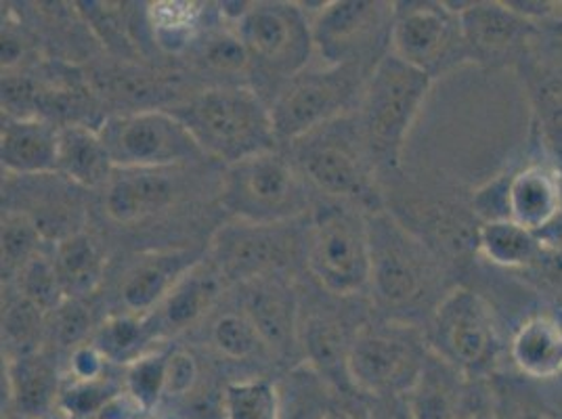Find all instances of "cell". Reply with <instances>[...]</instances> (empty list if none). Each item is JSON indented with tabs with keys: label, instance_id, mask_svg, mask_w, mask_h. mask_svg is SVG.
<instances>
[{
	"label": "cell",
	"instance_id": "1",
	"mask_svg": "<svg viewBox=\"0 0 562 419\" xmlns=\"http://www.w3.org/2000/svg\"><path fill=\"white\" fill-rule=\"evenodd\" d=\"M368 220L370 235V292L386 313H418L437 308L443 290V264L420 237L395 216L374 210Z\"/></svg>",
	"mask_w": 562,
	"mask_h": 419
},
{
	"label": "cell",
	"instance_id": "2",
	"mask_svg": "<svg viewBox=\"0 0 562 419\" xmlns=\"http://www.w3.org/2000/svg\"><path fill=\"white\" fill-rule=\"evenodd\" d=\"M206 158L232 163L276 149L278 135L267 105L246 87H214L170 110Z\"/></svg>",
	"mask_w": 562,
	"mask_h": 419
},
{
	"label": "cell",
	"instance_id": "3",
	"mask_svg": "<svg viewBox=\"0 0 562 419\" xmlns=\"http://www.w3.org/2000/svg\"><path fill=\"white\" fill-rule=\"evenodd\" d=\"M432 78L395 55L378 59L359 101L357 126L372 160L398 168L412 126L420 116Z\"/></svg>",
	"mask_w": 562,
	"mask_h": 419
},
{
	"label": "cell",
	"instance_id": "4",
	"mask_svg": "<svg viewBox=\"0 0 562 419\" xmlns=\"http://www.w3.org/2000/svg\"><path fill=\"white\" fill-rule=\"evenodd\" d=\"M426 347L464 377L492 380L502 338L490 301L470 287H451L430 315Z\"/></svg>",
	"mask_w": 562,
	"mask_h": 419
},
{
	"label": "cell",
	"instance_id": "5",
	"mask_svg": "<svg viewBox=\"0 0 562 419\" xmlns=\"http://www.w3.org/2000/svg\"><path fill=\"white\" fill-rule=\"evenodd\" d=\"M221 202L235 220L255 225H285L308 204L305 177L276 151L227 166Z\"/></svg>",
	"mask_w": 562,
	"mask_h": 419
},
{
	"label": "cell",
	"instance_id": "6",
	"mask_svg": "<svg viewBox=\"0 0 562 419\" xmlns=\"http://www.w3.org/2000/svg\"><path fill=\"white\" fill-rule=\"evenodd\" d=\"M306 264L328 294L349 298L370 287L368 220L342 204H329L313 214Z\"/></svg>",
	"mask_w": 562,
	"mask_h": 419
},
{
	"label": "cell",
	"instance_id": "7",
	"mask_svg": "<svg viewBox=\"0 0 562 419\" xmlns=\"http://www.w3.org/2000/svg\"><path fill=\"white\" fill-rule=\"evenodd\" d=\"M99 135L116 170H170L206 158L170 110L110 116Z\"/></svg>",
	"mask_w": 562,
	"mask_h": 419
},
{
	"label": "cell",
	"instance_id": "8",
	"mask_svg": "<svg viewBox=\"0 0 562 419\" xmlns=\"http://www.w3.org/2000/svg\"><path fill=\"white\" fill-rule=\"evenodd\" d=\"M426 342L407 324H370L352 336L349 377L361 395H405L420 372Z\"/></svg>",
	"mask_w": 562,
	"mask_h": 419
},
{
	"label": "cell",
	"instance_id": "9",
	"mask_svg": "<svg viewBox=\"0 0 562 419\" xmlns=\"http://www.w3.org/2000/svg\"><path fill=\"white\" fill-rule=\"evenodd\" d=\"M389 34L391 55L432 80L470 64L460 15L447 7L446 0L395 4Z\"/></svg>",
	"mask_w": 562,
	"mask_h": 419
},
{
	"label": "cell",
	"instance_id": "10",
	"mask_svg": "<svg viewBox=\"0 0 562 419\" xmlns=\"http://www.w3.org/2000/svg\"><path fill=\"white\" fill-rule=\"evenodd\" d=\"M366 151L359 126L342 116L296 140V168L308 183L328 195L374 200Z\"/></svg>",
	"mask_w": 562,
	"mask_h": 419
},
{
	"label": "cell",
	"instance_id": "11",
	"mask_svg": "<svg viewBox=\"0 0 562 419\" xmlns=\"http://www.w3.org/2000/svg\"><path fill=\"white\" fill-rule=\"evenodd\" d=\"M357 76V66H326L288 80L271 105L278 140L296 143L345 116L359 89Z\"/></svg>",
	"mask_w": 562,
	"mask_h": 419
},
{
	"label": "cell",
	"instance_id": "12",
	"mask_svg": "<svg viewBox=\"0 0 562 419\" xmlns=\"http://www.w3.org/2000/svg\"><path fill=\"white\" fill-rule=\"evenodd\" d=\"M234 30L252 61L285 80L303 73L315 50L311 22L299 2H250Z\"/></svg>",
	"mask_w": 562,
	"mask_h": 419
},
{
	"label": "cell",
	"instance_id": "13",
	"mask_svg": "<svg viewBox=\"0 0 562 419\" xmlns=\"http://www.w3.org/2000/svg\"><path fill=\"white\" fill-rule=\"evenodd\" d=\"M285 225H255L235 220L225 225L212 244V262L225 280L257 281L276 278L290 258L296 241Z\"/></svg>",
	"mask_w": 562,
	"mask_h": 419
},
{
	"label": "cell",
	"instance_id": "14",
	"mask_svg": "<svg viewBox=\"0 0 562 419\" xmlns=\"http://www.w3.org/2000/svg\"><path fill=\"white\" fill-rule=\"evenodd\" d=\"M470 64L502 68L529 59L539 27L510 11L504 0H470L460 15Z\"/></svg>",
	"mask_w": 562,
	"mask_h": 419
},
{
	"label": "cell",
	"instance_id": "15",
	"mask_svg": "<svg viewBox=\"0 0 562 419\" xmlns=\"http://www.w3.org/2000/svg\"><path fill=\"white\" fill-rule=\"evenodd\" d=\"M395 4L366 0H331L313 20L315 50L326 66H357V57L370 48L380 30L393 24Z\"/></svg>",
	"mask_w": 562,
	"mask_h": 419
},
{
	"label": "cell",
	"instance_id": "16",
	"mask_svg": "<svg viewBox=\"0 0 562 419\" xmlns=\"http://www.w3.org/2000/svg\"><path fill=\"white\" fill-rule=\"evenodd\" d=\"M506 220L531 234H550L562 223V168L554 160H529L506 174Z\"/></svg>",
	"mask_w": 562,
	"mask_h": 419
},
{
	"label": "cell",
	"instance_id": "17",
	"mask_svg": "<svg viewBox=\"0 0 562 419\" xmlns=\"http://www.w3.org/2000/svg\"><path fill=\"white\" fill-rule=\"evenodd\" d=\"M225 290V275L214 262L200 260L172 285L162 304L149 315L156 336L179 333L200 324L218 303Z\"/></svg>",
	"mask_w": 562,
	"mask_h": 419
},
{
	"label": "cell",
	"instance_id": "18",
	"mask_svg": "<svg viewBox=\"0 0 562 419\" xmlns=\"http://www.w3.org/2000/svg\"><path fill=\"white\" fill-rule=\"evenodd\" d=\"M59 131L45 117H2L0 162L11 177L57 174Z\"/></svg>",
	"mask_w": 562,
	"mask_h": 419
},
{
	"label": "cell",
	"instance_id": "19",
	"mask_svg": "<svg viewBox=\"0 0 562 419\" xmlns=\"http://www.w3.org/2000/svg\"><path fill=\"white\" fill-rule=\"evenodd\" d=\"M510 359L518 375L531 382L562 377V313H529L513 333Z\"/></svg>",
	"mask_w": 562,
	"mask_h": 419
},
{
	"label": "cell",
	"instance_id": "20",
	"mask_svg": "<svg viewBox=\"0 0 562 419\" xmlns=\"http://www.w3.org/2000/svg\"><path fill=\"white\" fill-rule=\"evenodd\" d=\"M189 250H168L156 252L151 257L137 260L117 290V301L122 304V313H131L137 317H149L172 290V285L181 280L189 269L200 262Z\"/></svg>",
	"mask_w": 562,
	"mask_h": 419
},
{
	"label": "cell",
	"instance_id": "21",
	"mask_svg": "<svg viewBox=\"0 0 562 419\" xmlns=\"http://www.w3.org/2000/svg\"><path fill=\"white\" fill-rule=\"evenodd\" d=\"M244 313L257 327L260 340L271 354L288 356L301 342L296 301L292 292L276 278L250 281Z\"/></svg>",
	"mask_w": 562,
	"mask_h": 419
},
{
	"label": "cell",
	"instance_id": "22",
	"mask_svg": "<svg viewBox=\"0 0 562 419\" xmlns=\"http://www.w3.org/2000/svg\"><path fill=\"white\" fill-rule=\"evenodd\" d=\"M177 186L166 170H116L105 185V212L120 225H133L172 206Z\"/></svg>",
	"mask_w": 562,
	"mask_h": 419
},
{
	"label": "cell",
	"instance_id": "23",
	"mask_svg": "<svg viewBox=\"0 0 562 419\" xmlns=\"http://www.w3.org/2000/svg\"><path fill=\"white\" fill-rule=\"evenodd\" d=\"M7 411L27 419H45L57 407L64 377L41 352L7 359Z\"/></svg>",
	"mask_w": 562,
	"mask_h": 419
},
{
	"label": "cell",
	"instance_id": "24",
	"mask_svg": "<svg viewBox=\"0 0 562 419\" xmlns=\"http://www.w3.org/2000/svg\"><path fill=\"white\" fill-rule=\"evenodd\" d=\"M469 386V377L428 349L420 372L405 393V400L416 419H456Z\"/></svg>",
	"mask_w": 562,
	"mask_h": 419
},
{
	"label": "cell",
	"instance_id": "25",
	"mask_svg": "<svg viewBox=\"0 0 562 419\" xmlns=\"http://www.w3.org/2000/svg\"><path fill=\"white\" fill-rule=\"evenodd\" d=\"M116 168L99 135V128L71 122L59 131L57 174L71 185L105 186Z\"/></svg>",
	"mask_w": 562,
	"mask_h": 419
},
{
	"label": "cell",
	"instance_id": "26",
	"mask_svg": "<svg viewBox=\"0 0 562 419\" xmlns=\"http://www.w3.org/2000/svg\"><path fill=\"white\" fill-rule=\"evenodd\" d=\"M476 254L497 269H536L546 254L541 237L513 220H490L479 225Z\"/></svg>",
	"mask_w": 562,
	"mask_h": 419
},
{
	"label": "cell",
	"instance_id": "27",
	"mask_svg": "<svg viewBox=\"0 0 562 419\" xmlns=\"http://www.w3.org/2000/svg\"><path fill=\"white\" fill-rule=\"evenodd\" d=\"M301 342L305 349L306 363L319 373L331 388L355 390L349 377V350L342 327L328 317H311L301 327Z\"/></svg>",
	"mask_w": 562,
	"mask_h": 419
},
{
	"label": "cell",
	"instance_id": "28",
	"mask_svg": "<svg viewBox=\"0 0 562 419\" xmlns=\"http://www.w3.org/2000/svg\"><path fill=\"white\" fill-rule=\"evenodd\" d=\"M53 260L66 298L85 301L101 285L105 275V258L97 244L82 231L55 241Z\"/></svg>",
	"mask_w": 562,
	"mask_h": 419
},
{
	"label": "cell",
	"instance_id": "29",
	"mask_svg": "<svg viewBox=\"0 0 562 419\" xmlns=\"http://www.w3.org/2000/svg\"><path fill=\"white\" fill-rule=\"evenodd\" d=\"M204 4L193 0H158L149 2L145 20L156 47L170 55L186 53L200 34Z\"/></svg>",
	"mask_w": 562,
	"mask_h": 419
},
{
	"label": "cell",
	"instance_id": "30",
	"mask_svg": "<svg viewBox=\"0 0 562 419\" xmlns=\"http://www.w3.org/2000/svg\"><path fill=\"white\" fill-rule=\"evenodd\" d=\"M278 395L280 419H326L336 405L331 386L308 363L283 375Z\"/></svg>",
	"mask_w": 562,
	"mask_h": 419
},
{
	"label": "cell",
	"instance_id": "31",
	"mask_svg": "<svg viewBox=\"0 0 562 419\" xmlns=\"http://www.w3.org/2000/svg\"><path fill=\"white\" fill-rule=\"evenodd\" d=\"M154 338L158 336L149 317L117 313L110 315L94 331L93 344L105 354L110 363H122L126 367L149 352L147 344Z\"/></svg>",
	"mask_w": 562,
	"mask_h": 419
},
{
	"label": "cell",
	"instance_id": "32",
	"mask_svg": "<svg viewBox=\"0 0 562 419\" xmlns=\"http://www.w3.org/2000/svg\"><path fill=\"white\" fill-rule=\"evenodd\" d=\"M38 225L20 210L2 214V283L18 280L25 264L43 250Z\"/></svg>",
	"mask_w": 562,
	"mask_h": 419
},
{
	"label": "cell",
	"instance_id": "33",
	"mask_svg": "<svg viewBox=\"0 0 562 419\" xmlns=\"http://www.w3.org/2000/svg\"><path fill=\"white\" fill-rule=\"evenodd\" d=\"M225 419H280L278 384L250 377L227 384L223 393Z\"/></svg>",
	"mask_w": 562,
	"mask_h": 419
},
{
	"label": "cell",
	"instance_id": "34",
	"mask_svg": "<svg viewBox=\"0 0 562 419\" xmlns=\"http://www.w3.org/2000/svg\"><path fill=\"white\" fill-rule=\"evenodd\" d=\"M47 315L20 294L2 310V342L9 359L38 352Z\"/></svg>",
	"mask_w": 562,
	"mask_h": 419
},
{
	"label": "cell",
	"instance_id": "35",
	"mask_svg": "<svg viewBox=\"0 0 562 419\" xmlns=\"http://www.w3.org/2000/svg\"><path fill=\"white\" fill-rule=\"evenodd\" d=\"M168 354L170 352L166 350H149L137 361L126 365L122 388L149 416L166 398Z\"/></svg>",
	"mask_w": 562,
	"mask_h": 419
},
{
	"label": "cell",
	"instance_id": "36",
	"mask_svg": "<svg viewBox=\"0 0 562 419\" xmlns=\"http://www.w3.org/2000/svg\"><path fill=\"white\" fill-rule=\"evenodd\" d=\"M211 342L221 356L237 363L269 352L258 336L257 327L244 310L218 315L211 327Z\"/></svg>",
	"mask_w": 562,
	"mask_h": 419
},
{
	"label": "cell",
	"instance_id": "37",
	"mask_svg": "<svg viewBox=\"0 0 562 419\" xmlns=\"http://www.w3.org/2000/svg\"><path fill=\"white\" fill-rule=\"evenodd\" d=\"M15 281L25 301L38 306L47 317L68 301L53 254H47L45 250H41L25 264Z\"/></svg>",
	"mask_w": 562,
	"mask_h": 419
},
{
	"label": "cell",
	"instance_id": "38",
	"mask_svg": "<svg viewBox=\"0 0 562 419\" xmlns=\"http://www.w3.org/2000/svg\"><path fill=\"white\" fill-rule=\"evenodd\" d=\"M206 68L221 73H244L252 64V55L235 30H223L206 38L200 48Z\"/></svg>",
	"mask_w": 562,
	"mask_h": 419
},
{
	"label": "cell",
	"instance_id": "39",
	"mask_svg": "<svg viewBox=\"0 0 562 419\" xmlns=\"http://www.w3.org/2000/svg\"><path fill=\"white\" fill-rule=\"evenodd\" d=\"M495 419H550L548 409L520 384L492 377Z\"/></svg>",
	"mask_w": 562,
	"mask_h": 419
},
{
	"label": "cell",
	"instance_id": "40",
	"mask_svg": "<svg viewBox=\"0 0 562 419\" xmlns=\"http://www.w3.org/2000/svg\"><path fill=\"white\" fill-rule=\"evenodd\" d=\"M50 338L61 349H76L85 344L91 331V313L82 301L68 298L55 313H50Z\"/></svg>",
	"mask_w": 562,
	"mask_h": 419
},
{
	"label": "cell",
	"instance_id": "41",
	"mask_svg": "<svg viewBox=\"0 0 562 419\" xmlns=\"http://www.w3.org/2000/svg\"><path fill=\"white\" fill-rule=\"evenodd\" d=\"M200 384V363L189 350H170L166 372V398L181 400L195 393Z\"/></svg>",
	"mask_w": 562,
	"mask_h": 419
},
{
	"label": "cell",
	"instance_id": "42",
	"mask_svg": "<svg viewBox=\"0 0 562 419\" xmlns=\"http://www.w3.org/2000/svg\"><path fill=\"white\" fill-rule=\"evenodd\" d=\"M108 359L93 342H85L76 349H71L66 370V382H94L103 380L108 373Z\"/></svg>",
	"mask_w": 562,
	"mask_h": 419
},
{
	"label": "cell",
	"instance_id": "43",
	"mask_svg": "<svg viewBox=\"0 0 562 419\" xmlns=\"http://www.w3.org/2000/svg\"><path fill=\"white\" fill-rule=\"evenodd\" d=\"M504 4L539 30H552L562 22V0H504Z\"/></svg>",
	"mask_w": 562,
	"mask_h": 419
},
{
	"label": "cell",
	"instance_id": "44",
	"mask_svg": "<svg viewBox=\"0 0 562 419\" xmlns=\"http://www.w3.org/2000/svg\"><path fill=\"white\" fill-rule=\"evenodd\" d=\"M456 419H495L492 380H470L469 393Z\"/></svg>",
	"mask_w": 562,
	"mask_h": 419
},
{
	"label": "cell",
	"instance_id": "45",
	"mask_svg": "<svg viewBox=\"0 0 562 419\" xmlns=\"http://www.w3.org/2000/svg\"><path fill=\"white\" fill-rule=\"evenodd\" d=\"M11 18L2 22V76L15 73L27 57V41Z\"/></svg>",
	"mask_w": 562,
	"mask_h": 419
},
{
	"label": "cell",
	"instance_id": "46",
	"mask_svg": "<svg viewBox=\"0 0 562 419\" xmlns=\"http://www.w3.org/2000/svg\"><path fill=\"white\" fill-rule=\"evenodd\" d=\"M368 419H416L405 395L374 396L368 407Z\"/></svg>",
	"mask_w": 562,
	"mask_h": 419
},
{
	"label": "cell",
	"instance_id": "47",
	"mask_svg": "<svg viewBox=\"0 0 562 419\" xmlns=\"http://www.w3.org/2000/svg\"><path fill=\"white\" fill-rule=\"evenodd\" d=\"M326 419H359L355 414H352L349 407H340L338 403L331 407V411H329V416Z\"/></svg>",
	"mask_w": 562,
	"mask_h": 419
},
{
	"label": "cell",
	"instance_id": "48",
	"mask_svg": "<svg viewBox=\"0 0 562 419\" xmlns=\"http://www.w3.org/2000/svg\"><path fill=\"white\" fill-rule=\"evenodd\" d=\"M2 419H27V418H22V416H18V414H13V411H2Z\"/></svg>",
	"mask_w": 562,
	"mask_h": 419
},
{
	"label": "cell",
	"instance_id": "49",
	"mask_svg": "<svg viewBox=\"0 0 562 419\" xmlns=\"http://www.w3.org/2000/svg\"><path fill=\"white\" fill-rule=\"evenodd\" d=\"M550 32H552V34H557V36H561L562 38V22L561 24L557 25V27H552Z\"/></svg>",
	"mask_w": 562,
	"mask_h": 419
},
{
	"label": "cell",
	"instance_id": "50",
	"mask_svg": "<svg viewBox=\"0 0 562 419\" xmlns=\"http://www.w3.org/2000/svg\"><path fill=\"white\" fill-rule=\"evenodd\" d=\"M140 419H158V418H151V416H145V418H140Z\"/></svg>",
	"mask_w": 562,
	"mask_h": 419
}]
</instances>
